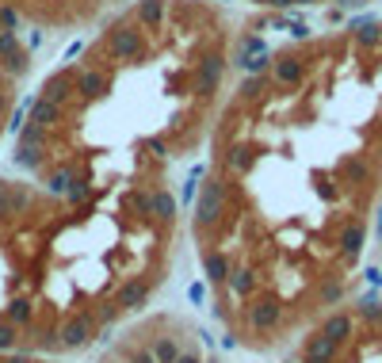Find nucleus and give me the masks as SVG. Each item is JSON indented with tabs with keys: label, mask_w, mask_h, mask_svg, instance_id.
<instances>
[{
	"label": "nucleus",
	"mask_w": 382,
	"mask_h": 363,
	"mask_svg": "<svg viewBox=\"0 0 382 363\" xmlns=\"http://www.w3.org/2000/svg\"><path fill=\"white\" fill-rule=\"evenodd\" d=\"M130 0H0V12L34 35H77L103 23Z\"/></svg>",
	"instance_id": "20e7f679"
},
{
	"label": "nucleus",
	"mask_w": 382,
	"mask_h": 363,
	"mask_svg": "<svg viewBox=\"0 0 382 363\" xmlns=\"http://www.w3.org/2000/svg\"><path fill=\"white\" fill-rule=\"evenodd\" d=\"M34 73V42L31 31L0 12V146L16 130V108L27 81Z\"/></svg>",
	"instance_id": "39448f33"
},
{
	"label": "nucleus",
	"mask_w": 382,
	"mask_h": 363,
	"mask_svg": "<svg viewBox=\"0 0 382 363\" xmlns=\"http://www.w3.org/2000/svg\"><path fill=\"white\" fill-rule=\"evenodd\" d=\"M183 233L176 184L50 191L0 173V352H96L153 306Z\"/></svg>",
	"instance_id": "f03ea898"
},
{
	"label": "nucleus",
	"mask_w": 382,
	"mask_h": 363,
	"mask_svg": "<svg viewBox=\"0 0 382 363\" xmlns=\"http://www.w3.org/2000/svg\"><path fill=\"white\" fill-rule=\"evenodd\" d=\"M96 363H225L210 337L180 310H145L100 344Z\"/></svg>",
	"instance_id": "7ed1b4c3"
},
{
	"label": "nucleus",
	"mask_w": 382,
	"mask_h": 363,
	"mask_svg": "<svg viewBox=\"0 0 382 363\" xmlns=\"http://www.w3.org/2000/svg\"><path fill=\"white\" fill-rule=\"evenodd\" d=\"M0 363H69V360H54V355H27V352H0Z\"/></svg>",
	"instance_id": "423d86ee"
},
{
	"label": "nucleus",
	"mask_w": 382,
	"mask_h": 363,
	"mask_svg": "<svg viewBox=\"0 0 382 363\" xmlns=\"http://www.w3.org/2000/svg\"><path fill=\"white\" fill-rule=\"evenodd\" d=\"M214 0H130L31 96L12 168L50 191L172 184L207 149L233 73Z\"/></svg>",
	"instance_id": "f257e3e1"
}]
</instances>
